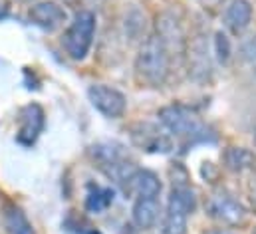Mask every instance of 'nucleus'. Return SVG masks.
<instances>
[{
    "label": "nucleus",
    "mask_w": 256,
    "mask_h": 234,
    "mask_svg": "<svg viewBox=\"0 0 256 234\" xmlns=\"http://www.w3.org/2000/svg\"><path fill=\"white\" fill-rule=\"evenodd\" d=\"M169 70H171V54L165 48L163 40L157 34L147 36L135 56L137 78L149 86H161L165 84Z\"/></svg>",
    "instance_id": "f257e3e1"
},
{
    "label": "nucleus",
    "mask_w": 256,
    "mask_h": 234,
    "mask_svg": "<svg viewBox=\"0 0 256 234\" xmlns=\"http://www.w3.org/2000/svg\"><path fill=\"white\" fill-rule=\"evenodd\" d=\"M159 121L163 127L177 139L185 143H200L212 139V131L206 123L200 121V117L191 112L185 106H167L159 110Z\"/></svg>",
    "instance_id": "f03ea898"
},
{
    "label": "nucleus",
    "mask_w": 256,
    "mask_h": 234,
    "mask_svg": "<svg viewBox=\"0 0 256 234\" xmlns=\"http://www.w3.org/2000/svg\"><path fill=\"white\" fill-rule=\"evenodd\" d=\"M196 208V196L189 184L177 182L173 184L171 196L167 200V212L163 218V232L165 234H185L187 220Z\"/></svg>",
    "instance_id": "7ed1b4c3"
},
{
    "label": "nucleus",
    "mask_w": 256,
    "mask_h": 234,
    "mask_svg": "<svg viewBox=\"0 0 256 234\" xmlns=\"http://www.w3.org/2000/svg\"><path fill=\"white\" fill-rule=\"evenodd\" d=\"M96 34V16L90 10H80L64 34V50L72 60H84L88 56Z\"/></svg>",
    "instance_id": "20e7f679"
},
{
    "label": "nucleus",
    "mask_w": 256,
    "mask_h": 234,
    "mask_svg": "<svg viewBox=\"0 0 256 234\" xmlns=\"http://www.w3.org/2000/svg\"><path fill=\"white\" fill-rule=\"evenodd\" d=\"M88 98L92 102V106L106 117H112V119H118L126 114L128 110V100L126 96L112 88V86H106V84H94L88 88Z\"/></svg>",
    "instance_id": "39448f33"
},
{
    "label": "nucleus",
    "mask_w": 256,
    "mask_h": 234,
    "mask_svg": "<svg viewBox=\"0 0 256 234\" xmlns=\"http://www.w3.org/2000/svg\"><path fill=\"white\" fill-rule=\"evenodd\" d=\"M206 210L214 220H218L222 224H228V226L240 224L244 220V216H246L244 206L232 194H228L226 190L212 192L208 202H206Z\"/></svg>",
    "instance_id": "423d86ee"
},
{
    "label": "nucleus",
    "mask_w": 256,
    "mask_h": 234,
    "mask_svg": "<svg viewBox=\"0 0 256 234\" xmlns=\"http://www.w3.org/2000/svg\"><path fill=\"white\" fill-rule=\"evenodd\" d=\"M28 18L34 26L46 30V32H54L60 26H64L68 20V12L64 6H60L54 0H42V2H34L28 10Z\"/></svg>",
    "instance_id": "0eeeda50"
},
{
    "label": "nucleus",
    "mask_w": 256,
    "mask_h": 234,
    "mask_svg": "<svg viewBox=\"0 0 256 234\" xmlns=\"http://www.w3.org/2000/svg\"><path fill=\"white\" fill-rule=\"evenodd\" d=\"M44 129V110L38 104H30L20 112V131H18V143L32 145L38 135Z\"/></svg>",
    "instance_id": "6e6552de"
},
{
    "label": "nucleus",
    "mask_w": 256,
    "mask_h": 234,
    "mask_svg": "<svg viewBox=\"0 0 256 234\" xmlns=\"http://www.w3.org/2000/svg\"><path fill=\"white\" fill-rule=\"evenodd\" d=\"M252 20V6L248 0H230L222 12V22L232 34H242Z\"/></svg>",
    "instance_id": "1a4fd4ad"
},
{
    "label": "nucleus",
    "mask_w": 256,
    "mask_h": 234,
    "mask_svg": "<svg viewBox=\"0 0 256 234\" xmlns=\"http://www.w3.org/2000/svg\"><path fill=\"white\" fill-rule=\"evenodd\" d=\"M187 58H189V76L194 82H206L210 78V58L202 38H194L189 44Z\"/></svg>",
    "instance_id": "9d476101"
},
{
    "label": "nucleus",
    "mask_w": 256,
    "mask_h": 234,
    "mask_svg": "<svg viewBox=\"0 0 256 234\" xmlns=\"http://www.w3.org/2000/svg\"><path fill=\"white\" fill-rule=\"evenodd\" d=\"M126 186L139 198H157L161 192L159 176L151 171H145V169H135L126 180Z\"/></svg>",
    "instance_id": "9b49d317"
},
{
    "label": "nucleus",
    "mask_w": 256,
    "mask_h": 234,
    "mask_svg": "<svg viewBox=\"0 0 256 234\" xmlns=\"http://www.w3.org/2000/svg\"><path fill=\"white\" fill-rule=\"evenodd\" d=\"M159 202L157 198H137L133 204V222L137 228H153L159 220Z\"/></svg>",
    "instance_id": "f8f14e48"
},
{
    "label": "nucleus",
    "mask_w": 256,
    "mask_h": 234,
    "mask_svg": "<svg viewBox=\"0 0 256 234\" xmlns=\"http://www.w3.org/2000/svg\"><path fill=\"white\" fill-rule=\"evenodd\" d=\"M141 133H133V141L143 147L145 151H161L167 153L171 149V139L167 135H161L155 127L151 125H139Z\"/></svg>",
    "instance_id": "ddd939ff"
},
{
    "label": "nucleus",
    "mask_w": 256,
    "mask_h": 234,
    "mask_svg": "<svg viewBox=\"0 0 256 234\" xmlns=\"http://www.w3.org/2000/svg\"><path fill=\"white\" fill-rule=\"evenodd\" d=\"M224 163L230 171L234 173H242V171H248L256 165V157L244 147H230L226 153H224Z\"/></svg>",
    "instance_id": "4468645a"
},
{
    "label": "nucleus",
    "mask_w": 256,
    "mask_h": 234,
    "mask_svg": "<svg viewBox=\"0 0 256 234\" xmlns=\"http://www.w3.org/2000/svg\"><path fill=\"white\" fill-rule=\"evenodd\" d=\"M4 228L8 234H34L28 216L18 206H8L4 212Z\"/></svg>",
    "instance_id": "2eb2a0df"
},
{
    "label": "nucleus",
    "mask_w": 256,
    "mask_h": 234,
    "mask_svg": "<svg viewBox=\"0 0 256 234\" xmlns=\"http://www.w3.org/2000/svg\"><path fill=\"white\" fill-rule=\"evenodd\" d=\"M112 200H114L112 190H108V188H96V190H92V192L88 194V198H86V208H88L90 212H102V210H106V208L112 204Z\"/></svg>",
    "instance_id": "dca6fc26"
},
{
    "label": "nucleus",
    "mask_w": 256,
    "mask_h": 234,
    "mask_svg": "<svg viewBox=\"0 0 256 234\" xmlns=\"http://www.w3.org/2000/svg\"><path fill=\"white\" fill-rule=\"evenodd\" d=\"M214 52H216V58L220 60V62H226L228 56H230V44H228L226 36L220 34V32L214 38Z\"/></svg>",
    "instance_id": "f3484780"
},
{
    "label": "nucleus",
    "mask_w": 256,
    "mask_h": 234,
    "mask_svg": "<svg viewBox=\"0 0 256 234\" xmlns=\"http://www.w3.org/2000/svg\"><path fill=\"white\" fill-rule=\"evenodd\" d=\"M240 56H242V60H244L252 70H256V36L254 38H250L248 42L242 44V48H240Z\"/></svg>",
    "instance_id": "a211bd4d"
},
{
    "label": "nucleus",
    "mask_w": 256,
    "mask_h": 234,
    "mask_svg": "<svg viewBox=\"0 0 256 234\" xmlns=\"http://www.w3.org/2000/svg\"><path fill=\"white\" fill-rule=\"evenodd\" d=\"M204 234H232V232H228V230H208V232Z\"/></svg>",
    "instance_id": "6ab92c4d"
},
{
    "label": "nucleus",
    "mask_w": 256,
    "mask_h": 234,
    "mask_svg": "<svg viewBox=\"0 0 256 234\" xmlns=\"http://www.w3.org/2000/svg\"><path fill=\"white\" fill-rule=\"evenodd\" d=\"M18 2H32V0H18Z\"/></svg>",
    "instance_id": "aec40b11"
},
{
    "label": "nucleus",
    "mask_w": 256,
    "mask_h": 234,
    "mask_svg": "<svg viewBox=\"0 0 256 234\" xmlns=\"http://www.w3.org/2000/svg\"><path fill=\"white\" fill-rule=\"evenodd\" d=\"M254 141H256V131H254Z\"/></svg>",
    "instance_id": "412c9836"
},
{
    "label": "nucleus",
    "mask_w": 256,
    "mask_h": 234,
    "mask_svg": "<svg viewBox=\"0 0 256 234\" xmlns=\"http://www.w3.org/2000/svg\"><path fill=\"white\" fill-rule=\"evenodd\" d=\"M254 234H256V228H254Z\"/></svg>",
    "instance_id": "4be33fe9"
}]
</instances>
